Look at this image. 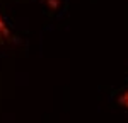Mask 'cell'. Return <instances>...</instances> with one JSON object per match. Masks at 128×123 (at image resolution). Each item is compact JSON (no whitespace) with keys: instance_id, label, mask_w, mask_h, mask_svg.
Returning <instances> with one entry per match:
<instances>
[{"instance_id":"6da1fadb","label":"cell","mask_w":128,"mask_h":123,"mask_svg":"<svg viewBox=\"0 0 128 123\" xmlns=\"http://www.w3.org/2000/svg\"><path fill=\"white\" fill-rule=\"evenodd\" d=\"M10 38H12L10 26L7 24L5 17H4V16H2V12H0V43H5V41H9Z\"/></svg>"},{"instance_id":"7a4b0ae2","label":"cell","mask_w":128,"mask_h":123,"mask_svg":"<svg viewBox=\"0 0 128 123\" xmlns=\"http://www.w3.org/2000/svg\"><path fill=\"white\" fill-rule=\"evenodd\" d=\"M120 104H121V106H123V108H126L128 110V89L125 92H123V94H121V96H120Z\"/></svg>"},{"instance_id":"3957f363","label":"cell","mask_w":128,"mask_h":123,"mask_svg":"<svg viewBox=\"0 0 128 123\" xmlns=\"http://www.w3.org/2000/svg\"><path fill=\"white\" fill-rule=\"evenodd\" d=\"M50 2H51V4H53V5H56V4H55V2H53V0H48V4H50Z\"/></svg>"}]
</instances>
